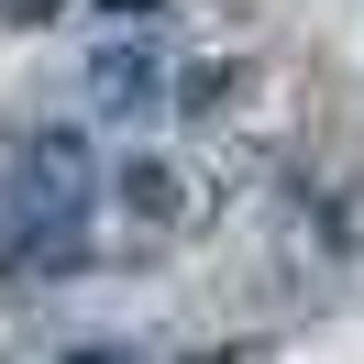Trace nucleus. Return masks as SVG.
I'll list each match as a JSON object with an SVG mask.
<instances>
[{"mask_svg": "<svg viewBox=\"0 0 364 364\" xmlns=\"http://www.w3.org/2000/svg\"><path fill=\"white\" fill-rule=\"evenodd\" d=\"M0 23H55V0H0Z\"/></svg>", "mask_w": 364, "mask_h": 364, "instance_id": "3", "label": "nucleus"}, {"mask_svg": "<svg viewBox=\"0 0 364 364\" xmlns=\"http://www.w3.org/2000/svg\"><path fill=\"white\" fill-rule=\"evenodd\" d=\"M100 221V155L89 133H33L23 155L0 166V265L23 287H55V276L89 254Z\"/></svg>", "mask_w": 364, "mask_h": 364, "instance_id": "1", "label": "nucleus"}, {"mask_svg": "<svg viewBox=\"0 0 364 364\" xmlns=\"http://www.w3.org/2000/svg\"><path fill=\"white\" fill-rule=\"evenodd\" d=\"M67 364H133V353H122V342H89V353H67Z\"/></svg>", "mask_w": 364, "mask_h": 364, "instance_id": "5", "label": "nucleus"}, {"mask_svg": "<svg viewBox=\"0 0 364 364\" xmlns=\"http://www.w3.org/2000/svg\"><path fill=\"white\" fill-rule=\"evenodd\" d=\"M122 210H133V221H177V177H166L155 155H133L122 166Z\"/></svg>", "mask_w": 364, "mask_h": 364, "instance_id": "2", "label": "nucleus"}, {"mask_svg": "<svg viewBox=\"0 0 364 364\" xmlns=\"http://www.w3.org/2000/svg\"><path fill=\"white\" fill-rule=\"evenodd\" d=\"M89 11H111V23H144V11H155V0H89Z\"/></svg>", "mask_w": 364, "mask_h": 364, "instance_id": "4", "label": "nucleus"}]
</instances>
